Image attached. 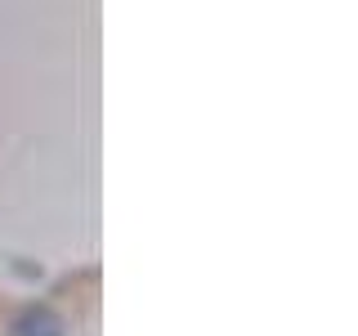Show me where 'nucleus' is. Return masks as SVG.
Returning <instances> with one entry per match:
<instances>
[{
	"label": "nucleus",
	"instance_id": "1",
	"mask_svg": "<svg viewBox=\"0 0 358 336\" xmlns=\"http://www.w3.org/2000/svg\"><path fill=\"white\" fill-rule=\"evenodd\" d=\"M0 336H99V269L50 287H0Z\"/></svg>",
	"mask_w": 358,
	"mask_h": 336
}]
</instances>
